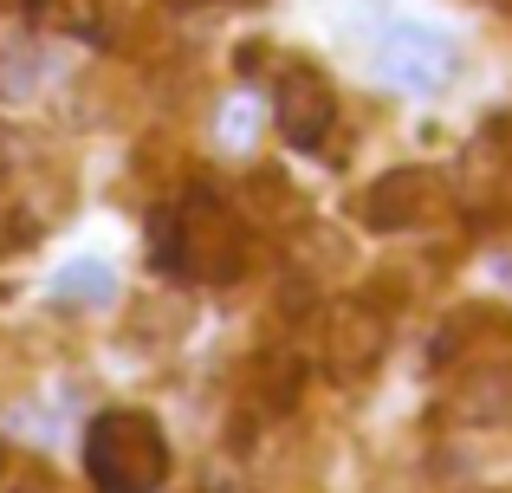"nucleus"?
Segmentation results:
<instances>
[{"label":"nucleus","mask_w":512,"mask_h":493,"mask_svg":"<svg viewBox=\"0 0 512 493\" xmlns=\"http://www.w3.org/2000/svg\"><path fill=\"white\" fill-rule=\"evenodd\" d=\"M156 266H169L182 279H201V286H227L247 266V228H240V215L227 202L195 189L169 208V228L156 241Z\"/></svg>","instance_id":"obj_1"},{"label":"nucleus","mask_w":512,"mask_h":493,"mask_svg":"<svg viewBox=\"0 0 512 493\" xmlns=\"http://www.w3.org/2000/svg\"><path fill=\"white\" fill-rule=\"evenodd\" d=\"M85 468L98 493H156L169 474V442L143 409H111L85 435Z\"/></svg>","instance_id":"obj_2"},{"label":"nucleus","mask_w":512,"mask_h":493,"mask_svg":"<svg viewBox=\"0 0 512 493\" xmlns=\"http://www.w3.org/2000/svg\"><path fill=\"white\" fill-rule=\"evenodd\" d=\"M338 124V98H331V78L318 65H286L273 85V130L292 150H318Z\"/></svg>","instance_id":"obj_3"},{"label":"nucleus","mask_w":512,"mask_h":493,"mask_svg":"<svg viewBox=\"0 0 512 493\" xmlns=\"http://www.w3.org/2000/svg\"><path fill=\"white\" fill-rule=\"evenodd\" d=\"M376 78L396 85V91L428 98V91H441L454 78V46L435 33V26H396V33L376 46Z\"/></svg>","instance_id":"obj_4"},{"label":"nucleus","mask_w":512,"mask_h":493,"mask_svg":"<svg viewBox=\"0 0 512 493\" xmlns=\"http://www.w3.org/2000/svg\"><path fill=\"white\" fill-rule=\"evenodd\" d=\"M389 351V318L370 299H344L331 305V331H325V370L338 383H363Z\"/></svg>","instance_id":"obj_5"},{"label":"nucleus","mask_w":512,"mask_h":493,"mask_svg":"<svg viewBox=\"0 0 512 493\" xmlns=\"http://www.w3.org/2000/svg\"><path fill=\"white\" fill-rule=\"evenodd\" d=\"M435 202H441L435 169H389V176H376L370 189H363L357 221L370 234H402V228H422V221L435 215Z\"/></svg>","instance_id":"obj_6"},{"label":"nucleus","mask_w":512,"mask_h":493,"mask_svg":"<svg viewBox=\"0 0 512 493\" xmlns=\"http://www.w3.org/2000/svg\"><path fill=\"white\" fill-rule=\"evenodd\" d=\"M454 416L474 429H512V364H474L454 390Z\"/></svg>","instance_id":"obj_7"},{"label":"nucleus","mask_w":512,"mask_h":493,"mask_svg":"<svg viewBox=\"0 0 512 493\" xmlns=\"http://www.w3.org/2000/svg\"><path fill=\"white\" fill-rule=\"evenodd\" d=\"M111 299H117V279L98 260H72L52 273V305H65V312H91V305H111Z\"/></svg>","instance_id":"obj_8"},{"label":"nucleus","mask_w":512,"mask_h":493,"mask_svg":"<svg viewBox=\"0 0 512 493\" xmlns=\"http://www.w3.org/2000/svg\"><path fill=\"white\" fill-rule=\"evenodd\" d=\"M33 13H39V26H52L65 39H91L104 20V0H33Z\"/></svg>","instance_id":"obj_9"},{"label":"nucleus","mask_w":512,"mask_h":493,"mask_svg":"<svg viewBox=\"0 0 512 493\" xmlns=\"http://www.w3.org/2000/svg\"><path fill=\"white\" fill-rule=\"evenodd\" d=\"M33 78H39L33 52H13V59H0V91H7V98H33Z\"/></svg>","instance_id":"obj_10"},{"label":"nucleus","mask_w":512,"mask_h":493,"mask_svg":"<svg viewBox=\"0 0 512 493\" xmlns=\"http://www.w3.org/2000/svg\"><path fill=\"white\" fill-rule=\"evenodd\" d=\"M20 163H26V137L0 124V176H7V169H20Z\"/></svg>","instance_id":"obj_11"},{"label":"nucleus","mask_w":512,"mask_h":493,"mask_svg":"<svg viewBox=\"0 0 512 493\" xmlns=\"http://www.w3.org/2000/svg\"><path fill=\"white\" fill-rule=\"evenodd\" d=\"M13 493H59V487H52V481H39V474H33V481H20Z\"/></svg>","instance_id":"obj_12"},{"label":"nucleus","mask_w":512,"mask_h":493,"mask_svg":"<svg viewBox=\"0 0 512 493\" xmlns=\"http://www.w3.org/2000/svg\"><path fill=\"white\" fill-rule=\"evenodd\" d=\"M188 7H201V0H188Z\"/></svg>","instance_id":"obj_13"}]
</instances>
